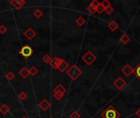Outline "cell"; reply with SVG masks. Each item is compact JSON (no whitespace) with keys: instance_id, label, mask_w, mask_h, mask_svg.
Returning a JSON list of instances; mask_svg holds the SVG:
<instances>
[{"instance_id":"obj_1","label":"cell","mask_w":140,"mask_h":118,"mask_svg":"<svg viewBox=\"0 0 140 118\" xmlns=\"http://www.w3.org/2000/svg\"><path fill=\"white\" fill-rule=\"evenodd\" d=\"M102 118H120V113L113 106L110 105L100 114Z\"/></svg>"},{"instance_id":"obj_2","label":"cell","mask_w":140,"mask_h":118,"mask_svg":"<svg viewBox=\"0 0 140 118\" xmlns=\"http://www.w3.org/2000/svg\"><path fill=\"white\" fill-rule=\"evenodd\" d=\"M66 73H67V75L71 78V80H77L78 79V77H80L82 76V71L77 66L72 65L69 67L68 70H67Z\"/></svg>"},{"instance_id":"obj_3","label":"cell","mask_w":140,"mask_h":118,"mask_svg":"<svg viewBox=\"0 0 140 118\" xmlns=\"http://www.w3.org/2000/svg\"><path fill=\"white\" fill-rule=\"evenodd\" d=\"M82 59L87 66H91L97 60V57L92 51L88 50V51H87V53H85L82 55Z\"/></svg>"},{"instance_id":"obj_4","label":"cell","mask_w":140,"mask_h":118,"mask_svg":"<svg viewBox=\"0 0 140 118\" xmlns=\"http://www.w3.org/2000/svg\"><path fill=\"white\" fill-rule=\"evenodd\" d=\"M19 53L21 54L24 58H27L31 57V56L32 55V53H33V49H32V48H31L30 45H28V44H26V45L22 46V47L21 48V49L19 50Z\"/></svg>"},{"instance_id":"obj_5","label":"cell","mask_w":140,"mask_h":118,"mask_svg":"<svg viewBox=\"0 0 140 118\" xmlns=\"http://www.w3.org/2000/svg\"><path fill=\"white\" fill-rule=\"evenodd\" d=\"M113 85H115V87L116 89H118L119 90H121V89H124V88L126 86L127 83H126V81H125L122 77L119 76V77L117 78L116 80L113 82Z\"/></svg>"},{"instance_id":"obj_6","label":"cell","mask_w":140,"mask_h":118,"mask_svg":"<svg viewBox=\"0 0 140 118\" xmlns=\"http://www.w3.org/2000/svg\"><path fill=\"white\" fill-rule=\"evenodd\" d=\"M10 3L15 9L19 10L26 4V1L25 0H12Z\"/></svg>"},{"instance_id":"obj_7","label":"cell","mask_w":140,"mask_h":118,"mask_svg":"<svg viewBox=\"0 0 140 118\" xmlns=\"http://www.w3.org/2000/svg\"><path fill=\"white\" fill-rule=\"evenodd\" d=\"M121 72L124 74L125 76L128 77L130 76H131L133 72V68L130 65V64H126L123 68L121 69Z\"/></svg>"},{"instance_id":"obj_8","label":"cell","mask_w":140,"mask_h":118,"mask_svg":"<svg viewBox=\"0 0 140 118\" xmlns=\"http://www.w3.org/2000/svg\"><path fill=\"white\" fill-rule=\"evenodd\" d=\"M50 106H51V104H50V103L46 98L42 99L40 102V103H39V108L44 111H46L50 108Z\"/></svg>"},{"instance_id":"obj_9","label":"cell","mask_w":140,"mask_h":118,"mask_svg":"<svg viewBox=\"0 0 140 118\" xmlns=\"http://www.w3.org/2000/svg\"><path fill=\"white\" fill-rule=\"evenodd\" d=\"M24 36L27 39H29V40H31V39H33L36 35V33L35 30H33L31 28H28V29L24 32Z\"/></svg>"},{"instance_id":"obj_10","label":"cell","mask_w":140,"mask_h":118,"mask_svg":"<svg viewBox=\"0 0 140 118\" xmlns=\"http://www.w3.org/2000/svg\"><path fill=\"white\" fill-rule=\"evenodd\" d=\"M61 60H62V58H59L58 57H54V58L51 59V61H50V63H49L50 66H51L53 69L57 70L60 63H61Z\"/></svg>"},{"instance_id":"obj_11","label":"cell","mask_w":140,"mask_h":118,"mask_svg":"<svg viewBox=\"0 0 140 118\" xmlns=\"http://www.w3.org/2000/svg\"><path fill=\"white\" fill-rule=\"evenodd\" d=\"M69 66V63H67L65 60L62 59V60H61V63H60V64H59V66L57 70H59L60 72H64L65 71L68 70Z\"/></svg>"},{"instance_id":"obj_12","label":"cell","mask_w":140,"mask_h":118,"mask_svg":"<svg viewBox=\"0 0 140 118\" xmlns=\"http://www.w3.org/2000/svg\"><path fill=\"white\" fill-rule=\"evenodd\" d=\"M18 74L23 78V79H26L28 76H29V72H28V69L26 66H23L22 68L19 71Z\"/></svg>"},{"instance_id":"obj_13","label":"cell","mask_w":140,"mask_h":118,"mask_svg":"<svg viewBox=\"0 0 140 118\" xmlns=\"http://www.w3.org/2000/svg\"><path fill=\"white\" fill-rule=\"evenodd\" d=\"M10 111H11V108L7 104H3V105H1V107H0V112L4 116L8 114Z\"/></svg>"},{"instance_id":"obj_14","label":"cell","mask_w":140,"mask_h":118,"mask_svg":"<svg viewBox=\"0 0 140 118\" xmlns=\"http://www.w3.org/2000/svg\"><path fill=\"white\" fill-rule=\"evenodd\" d=\"M108 28L111 31H115L119 28V24L117 23L115 21H111L110 23L108 24Z\"/></svg>"},{"instance_id":"obj_15","label":"cell","mask_w":140,"mask_h":118,"mask_svg":"<svg viewBox=\"0 0 140 118\" xmlns=\"http://www.w3.org/2000/svg\"><path fill=\"white\" fill-rule=\"evenodd\" d=\"M54 92H59L64 94L66 93V89L64 87L63 85H61V84H59V85H56V87L54 89Z\"/></svg>"},{"instance_id":"obj_16","label":"cell","mask_w":140,"mask_h":118,"mask_svg":"<svg viewBox=\"0 0 140 118\" xmlns=\"http://www.w3.org/2000/svg\"><path fill=\"white\" fill-rule=\"evenodd\" d=\"M120 40L123 44H127L128 42L130 41V37L128 36V35H126V34H124V35L120 37Z\"/></svg>"},{"instance_id":"obj_17","label":"cell","mask_w":140,"mask_h":118,"mask_svg":"<svg viewBox=\"0 0 140 118\" xmlns=\"http://www.w3.org/2000/svg\"><path fill=\"white\" fill-rule=\"evenodd\" d=\"M28 72H29V76H35L37 75L38 73V69L36 68V66H31L30 67L29 69H28Z\"/></svg>"},{"instance_id":"obj_18","label":"cell","mask_w":140,"mask_h":118,"mask_svg":"<svg viewBox=\"0 0 140 118\" xmlns=\"http://www.w3.org/2000/svg\"><path fill=\"white\" fill-rule=\"evenodd\" d=\"M86 23V20L85 18L83 17V16H78V17L76 19V24L77 26H82L84 24Z\"/></svg>"},{"instance_id":"obj_19","label":"cell","mask_w":140,"mask_h":118,"mask_svg":"<svg viewBox=\"0 0 140 118\" xmlns=\"http://www.w3.org/2000/svg\"><path fill=\"white\" fill-rule=\"evenodd\" d=\"M133 74L135 76L138 80H140V63L138 64V66L135 67V68L133 69Z\"/></svg>"},{"instance_id":"obj_20","label":"cell","mask_w":140,"mask_h":118,"mask_svg":"<svg viewBox=\"0 0 140 118\" xmlns=\"http://www.w3.org/2000/svg\"><path fill=\"white\" fill-rule=\"evenodd\" d=\"M33 15H34V16H35L36 18L39 19V18H41V16H43V12H42L41 9L37 8V9H36V10L34 11V13H33Z\"/></svg>"},{"instance_id":"obj_21","label":"cell","mask_w":140,"mask_h":118,"mask_svg":"<svg viewBox=\"0 0 140 118\" xmlns=\"http://www.w3.org/2000/svg\"><path fill=\"white\" fill-rule=\"evenodd\" d=\"M53 96H54V98L56 100L60 101L61 99L64 98V94H61V93H59V92H53Z\"/></svg>"},{"instance_id":"obj_22","label":"cell","mask_w":140,"mask_h":118,"mask_svg":"<svg viewBox=\"0 0 140 118\" xmlns=\"http://www.w3.org/2000/svg\"><path fill=\"white\" fill-rule=\"evenodd\" d=\"M51 59H52V58L50 57V55H49V54H46V55H44V57L42 58L43 61H44V63H46V64H49Z\"/></svg>"},{"instance_id":"obj_23","label":"cell","mask_w":140,"mask_h":118,"mask_svg":"<svg viewBox=\"0 0 140 118\" xmlns=\"http://www.w3.org/2000/svg\"><path fill=\"white\" fill-rule=\"evenodd\" d=\"M6 78L8 79V80H9V81H11V80H13V79L15 78V74L13 72V71H8L7 74H6Z\"/></svg>"},{"instance_id":"obj_24","label":"cell","mask_w":140,"mask_h":118,"mask_svg":"<svg viewBox=\"0 0 140 118\" xmlns=\"http://www.w3.org/2000/svg\"><path fill=\"white\" fill-rule=\"evenodd\" d=\"M87 10L88 11V13H90V14H92V15H93V14H95V13H97V10H96V8H93L92 6H91L90 4H89L88 6H87Z\"/></svg>"},{"instance_id":"obj_25","label":"cell","mask_w":140,"mask_h":118,"mask_svg":"<svg viewBox=\"0 0 140 118\" xmlns=\"http://www.w3.org/2000/svg\"><path fill=\"white\" fill-rule=\"evenodd\" d=\"M80 117H81L80 113L78 111H74L69 115V118H80Z\"/></svg>"},{"instance_id":"obj_26","label":"cell","mask_w":140,"mask_h":118,"mask_svg":"<svg viewBox=\"0 0 140 118\" xmlns=\"http://www.w3.org/2000/svg\"><path fill=\"white\" fill-rule=\"evenodd\" d=\"M96 10H97V13H99V14H102V13H103L105 12V8L102 7V5L100 4H100L98 5V7L96 8Z\"/></svg>"},{"instance_id":"obj_27","label":"cell","mask_w":140,"mask_h":118,"mask_svg":"<svg viewBox=\"0 0 140 118\" xmlns=\"http://www.w3.org/2000/svg\"><path fill=\"white\" fill-rule=\"evenodd\" d=\"M26 98H27V95H26V92H24V91H21V92L18 94V98H19L20 100H21V101H24Z\"/></svg>"},{"instance_id":"obj_28","label":"cell","mask_w":140,"mask_h":118,"mask_svg":"<svg viewBox=\"0 0 140 118\" xmlns=\"http://www.w3.org/2000/svg\"><path fill=\"white\" fill-rule=\"evenodd\" d=\"M114 11H115L114 8L111 7V6H110V7H108L107 8L105 9V13L107 14V15H111L112 13H114Z\"/></svg>"},{"instance_id":"obj_29","label":"cell","mask_w":140,"mask_h":118,"mask_svg":"<svg viewBox=\"0 0 140 118\" xmlns=\"http://www.w3.org/2000/svg\"><path fill=\"white\" fill-rule=\"evenodd\" d=\"M100 4L102 5V7L105 9V8H107L108 7L111 6V4H110V2L108 1V0H104V1H102V3H100Z\"/></svg>"},{"instance_id":"obj_30","label":"cell","mask_w":140,"mask_h":118,"mask_svg":"<svg viewBox=\"0 0 140 118\" xmlns=\"http://www.w3.org/2000/svg\"><path fill=\"white\" fill-rule=\"evenodd\" d=\"M7 30H8L7 27L5 26L4 25L0 26V34H1V35H4V34L7 32Z\"/></svg>"},{"instance_id":"obj_31","label":"cell","mask_w":140,"mask_h":118,"mask_svg":"<svg viewBox=\"0 0 140 118\" xmlns=\"http://www.w3.org/2000/svg\"><path fill=\"white\" fill-rule=\"evenodd\" d=\"M100 4V3L97 1V0H93V1H92V3H90L91 6H92L93 8H96L97 7H98V5Z\"/></svg>"},{"instance_id":"obj_32","label":"cell","mask_w":140,"mask_h":118,"mask_svg":"<svg viewBox=\"0 0 140 118\" xmlns=\"http://www.w3.org/2000/svg\"><path fill=\"white\" fill-rule=\"evenodd\" d=\"M135 115L137 116H138V118H140V108L136 111V112H135Z\"/></svg>"},{"instance_id":"obj_33","label":"cell","mask_w":140,"mask_h":118,"mask_svg":"<svg viewBox=\"0 0 140 118\" xmlns=\"http://www.w3.org/2000/svg\"><path fill=\"white\" fill-rule=\"evenodd\" d=\"M21 118H27V117H26V116H22V117H21Z\"/></svg>"},{"instance_id":"obj_34","label":"cell","mask_w":140,"mask_h":118,"mask_svg":"<svg viewBox=\"0 0 140 118\" xmlns=\"http://www.w3.org/2000/svg\"><path fill=\"white\" fill-rule=\"evenodd\" d=\"M49 118H54V117H49Z\"/></svg>"}]
</instances>
